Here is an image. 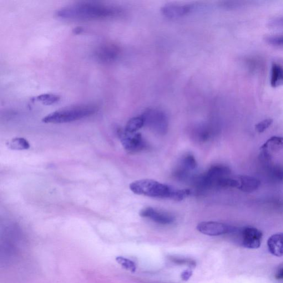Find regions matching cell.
I'll return each mask as SVG.
<instances>
[{
  "mask_svg": "<svg viewBox=\"0 0 283 283\" xmlns=\"http://www.w3.org/2000/svg\"><path fill=\"white\" fill-rule=\"evenodd\" d=\"M121 8L103 3L83 1L68 5L57 11V17L72 21H92L119 16Z\"/></svg>",
  "mask_w": 283,
  "mask_h": 283,
  "instance_id": "1",
  "label": "cell"
},
{
  "mask_svg": "<svg viewBox=\"0 0 283 283\" xmlns=\"http://www.w3.org/2000/svg\"><path fill=\"white\" fill-rule=\"evenodd\" d=\"M97 111L96 106L90 104L68 106L48 114L42 119V122L54 124L72 123L89 117Z\"/></svg>",
  "mask_w": 283,
  "mask_h": 283,
  "instance_id": "2",
  "label": "cell"
},
{
  "mask_svg": "<svg viewBox=\"0 0 283 283\" xmlns=\"http://www.w3.org/2000/svg\"><path fill=\"white\" fill-rule=\"evenodd\" d=\"M130 188L134 193L151 198L170 199L175 201L178 189L151 179H142L133 182Z\"/></svg>",
  "mask_w": 283,
  "mask_h": 283,
  "instance_id": "3",
  "label": "cell"
},
{
  "mask_svg": "<svg viewBox=\"0 0 283 283\" xmlns=\"http://www.w3.org/2000/svg\"><path fill=\"white\" fill-rule=\"evenodd\" d=\"M144 120V126L148 127L156 134L164 135L168 129V119L163 111L156 109L146 110L141 115Z\"/></svg>",
  "mask_w": 283,
  "mask_h": 283,
  "instance_id": "4",
  "label": "cell"
},
{
  "mask_svg": "<svg viewBox=\"0 0 283 283\" xmlns=\"http://www.w3.org/2000/svg\"><path fill=\"white\" fill-rule=\"evenodd\" d=\"M233 232L239 236L241 244L247 249H258L261 245L262 232L255 227L247 226L239 229L235 228L232 233Z\"/></svg>",
  "mask_w": 283,
  "mask_h": 283,
  "instance_id": "5",
  "label": "cell"
},
{
  "mask_svg": "<svg viewBox=\"0 0 283 283\" xmlns=\"http://www.w3.org/2000/svg\"><path fill=\"white\" fill-rule=\"evenodd\" d=\"M120 139L123 147L129 153L140 152L147 147V143L140 133H129L123 130L120 133Z\"/></svg>",
  "mask_w": 283,
  "mask_h": 283,
  "instance_id": "6",
  "label": "cell"
},
{
  "mask_svg": "<svg viewBox=\"0 0 283 283\" xmlns=\"http://www.w3.org/2000/svg\"><path fill=\"white\" fill-rule=\"evenodd\" d=\"M121 50L118 45L106 43L101 44L96 49L94 57L98 62L102 63L114 62L120 55Z\"/></svg>",
  "mask_w": 283,
  "mask_h": 283,
  "instance_id": "7",
  "label": "cell"
},
{
  "mask_svg": "<svg viewBox=\"0 0 283 283\" xmlns=\"http://www.w3.org/2000/svg\"><path fill=\"white\" fill-rule=\"evenodd\" d=\"M235 228L228 225L214 221L202 222L196 227L197 230L201 234L210 236L231 234Z\"/></svg>",
  "mask_w": 283,
  "mask_h": 283,
  "instance_id": "8",
  "label": "cell"
},
{
  "mask_svg": "<svg viewBox=\"0 0 283 283\" xmlns=\"http://www.w3.org/2000/svg\"><path fill=\"white\" fill-rule=\"evenodd\" d=\"M283 148V137L274 136L268 140L261 147V161L263 163L271 161L272 155Z\"/></svg>",
  "mask_w": 283,
  "mask_h": 283,
  "instance_id": "9",
  "label": "cell"
},
{
  "mask_svg": "<svg viewBox=\"0 0 283 283\" xmlns=\"http://www.w3.org/2000/svg\"><path fill=\"white\" fill-rule=\"evenodd\" d=\"M140 215L161 225H169L172 224L175 220L173 216L165 212L156 210L151 207L142 210Z\"/></svg>",
  "mask_w": 283,
  "mask_h": 283,
  "instance_id": "10",
  "label": "cell"
},
{
  "mask_svg": "<svg viewBox=\"0 0 283 283\" xmlns=\"http://www.w3.org/2000/svg\"><path fill=\"white\" fill-rule=\"evenodd\" d=\"M193 8L190 5L186 4H166L161 8V12L166 17L175 19L185 16Z\"/></svg>",
  "mask_w": 283,
  "mask_h": 283,
  "instance_id": "11",
  "label": "cell"
},
{
  "mask_svg": "<svg viewBox=\"0 0 283 283\" xmlns=\"http://www.w3.org/2000/svg\"><path fill=\"white\" fill-rule=\"evenodd\" d=\"M239 180L238 189L245 193H253L261 186V181L255 177L249 175H240L237 176Z\"/></svg>",
  "mask_w": 283,
  "mask_h": 283,
  "instance_id": "12",
  "label": "cell"
},
{
  "mask_svg": "<svg viewBox=\"0 0 283 283\" xmlns=\"http://www.w3.org/2000/svg\"><path fill=\"white\" fill-rule=\"evenodd\" d=\"M215 133V129L210 125L199 126L194 131V139L200 143L208 142L213 138Z\"/></svg>",
  "mask_w": 283,
  "mask_h": 283,
  "instance_id": "13",
  "label": "cell"
},
{
  "mask_svg": "<svg viewBox=\"0 0 283 283\" xmlns=\"http://www.w3.org/2000/svg\"><path fill=\"white\" fill-rule=\"evenodd\" d=\"M271 254L277 257L283 256V233L276 234L270 237L267 242Z\"/></svg>",
  "mask_w": 283,
  "mask_h": 283,
  "instance_id": "14",
  "label": "cell"
},
{
  "mask_svg": "<svg viewBox=\"0 0 283 283\" xmlns=\"http://www.w3.org/2000/svg\"><path fill=\"white\" fill-rule=\"evenodd\" d=\"M271 85L273 88H278L283 85V66L274 63L271 68Z\"/></svg>",
  "mask_w": 283,
  "mask_h": 283,
  "instance_id": "15",
  "label": "cell"
},
{
  "mask_svg": "<svg viewBox=\"0 0 283 283\" xmlns=\"http://www.w3.org/2000/svg\"><path fill=\"white\" fill-rule=\"evenodd\" d=\"M263 164L266 168L267 175L271 180L278 182L283 180V166L272 164L271 161Z\"/></svg>",
  "mask_w": 283,
  "mask_h": 283,
  "instance_id": "16",
  "label": "cell"
},
{
  "mask_svg": "<svg viewBox=\"0 0 283 283\" xmlns=\"http://www.w3.org/2000/svg\"><path fill=\"white\" fill-rule=\"evenodd\" d=\"M144 126V120L142 116H138L130 119L124 130L129 133H136Z\"/></svg>",
  "mask_w": 283,
  "mask_h": 283,
  "instance_id": "17",
  "label": "cell"
},
{
  "mask_svg": "<svg viewBox=\"0 0 283 283\" xmlns=\"http://www.w3.org/2000/svg\"><path fill=\"white\" fill-rule=\"evenodd\" d=\"M6 146L10 149L16 150H26L30 148L28 141L21 138H14L7 142Z\"/></svg>",
  "mask_w": 283,
  "mask_h": 283,
  "instance_id": "18",
  "label": "cell"
},
{
  "mask_svg": "<svg viewBox=\"0 0 283 283\" xmlns=\"http://www.w3.org/2000/svg\"><path fill=\"white\" fill-rule=\"evenodd\" d=\"M179 165L185 169L194 172L198 166V163L193 155L186 154L182 157Z\"/></svg>",
  "mask_w": 283,
  "mask_h": 283,
  "instance_id": "19",
  "label": "cell"
},
{
  "mask_svg": "<svg viewBox=\"0 0 283 283\" xmlns=\"http://www.w3.org/2000/svg\"><path fill=\"white\" fill-rule=\"evenodd\" d=\"M59 95L52 94H45L38 96L33 99V102H37L45 105H51L59 102Z\"/></svg>",
  "mask_w": 283,
  "mask_h": 283,
  "instance_id": "20",
  "label": "cell"
},
{
  "mask_svg": "<svg viewBox=\"0 0 283 283\" xmlns=\"http://www.w3.org/2000/svg\"><path fill=\"white\" fill-rule=\"evenodd\" d=\"M116 261L121 266H123L126 270L132 272H135L136 270V266L134 262L123 257H118Z\"/></svg>",
  "mask_w": 283,
  "mask_h": 283,
  "instance_id": "21",
  "label": "cell"
},
{
  "mask_svg": "<svg viewBox=\"0 0 283 283\" xmlns=\"http://www.w3.org/2000/svg\"><path fill=\"white\" fill-rule=\"evenodd\" d=\"M267 43L276 47H283V34L272 35L266 38Z\"/></svg>",
  "mask_w": 283,
  "mask_h": 283,
  "instance_id": "22",
  "label": "cell"
},
{
  "mask_svg": "<svg viewBox=\"0 0 283 283\" xmlns=\"http://www.w3.org/2000/svg\"><path fill=\"white\" fill-rule=\"evenodd\" d=\"M273 122H274V121L271 119H267L263 120L256 125V131L259 133H264L266 130L270 127Z\"/></svg>",
  "mask_w": 283,
  "mask_h": 283,
  "instance_id": "23",
  "label": "cell"
},
{
  "mask_svg": "<svg viewBox=\"0 0 283 283\" xmlns=\"http://www.w3.org/2000/svg\"><path fill=\"white\" fill-rule=\"evenodd\" d=\"M170 260L178 265H188L191 266H195L196 265L195 261L190 259H180V258L171 257L170 258Z\"/></svg>",
  "mask_w": 283,
  "mask_h": 283,
  "instance_id": "24",
  "label": "cell"
},
{
  "mask_svg": "<svg viewBox=\"0 0 283 283\" xmlns=\"http://www.w3.org/2000/svg\"><path fill=\"white\" fill-rule=\"evenodd\" d=\"M270 26L274 28L283 27V16L277 17L271 20Z\"/></svg>",
  "mask_w": 283,
  "mask_h": 283,
  "instance_id": "25",
  "label": "cell"
},
{
  "mask_svg": "<svg viewBox=\"0 0 283 283\" xmlns=\"http://www.w3.org/2000/svg\"><path fill=\"white\" fill-rule=\"evenodd\" d=\"M275 278L277 280H283V264L277 270Z\"/></svg>",
  "mask_w": 283,
  "mask_h": 283,
  "instance_id": "26",
  "label": "cell"
},
{
  "mask_svg": "<svg viewBox=\"0 0 283 283\" xmlns=\"http://www.w3.org/2000/svg\"><path fill=\"white\" fill-rule=\"evenodd\" d=\"M191 275H192L191 271L189 270H187L184 272L183 274H181V279H183V280L186 281L190 279Z\"/></svg>",
  "mask_w": 283,
  "mask_h": 283,
  "instance_id": "27",
  "label": "cell"
}]
</instances>
